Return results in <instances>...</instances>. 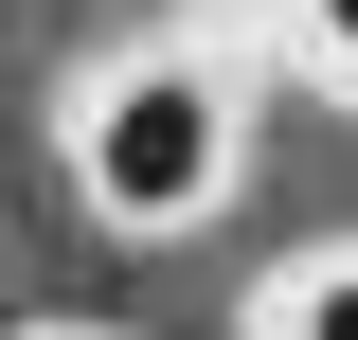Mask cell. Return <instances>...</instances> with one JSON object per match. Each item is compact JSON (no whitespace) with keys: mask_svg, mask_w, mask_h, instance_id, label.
<instances>
[{"mask_svg":"<svg viewBox=\"0 0 358 340\" xmlns=\"http://www.w3.org/2000/svg\"><path fill=\"white\" fill-rule=\"evenodd\" d=\"M233 72L215 54H143V72H108L90 90V126H72V179H90V215L108 233H197V215L233 197Z\"/></svg>","mask_w":358,"mask_h":340,"instance_id":"obj_1","label":"cell"},{"mask_svg":"<svg viewBox=\"0 0 358 340\" xmlns=\"http://www.w3.org/2000/svg\"><path fill=\"white\" fill-rule=\"evenodd\" d=\"M268 340H358V251L305 269V287H268Z\"/></svg>","mask_w":358,"mask_h":340,"instance_id":"obj_2","label":"cell"},{"mask_svg":"<svg viewBox=\"0 0 358 340\" xmlns=\"http://www.w3.org/2000/svg\"><path fill=\"white\" fill-rule=\"evenodd\" d=\"M305 36H322V72L358 90V0H305Z\"/></svg>","mask_w":358,"mask_h":340,"instance_id":"obj_3","label":"cell"}]
</instances>
